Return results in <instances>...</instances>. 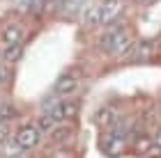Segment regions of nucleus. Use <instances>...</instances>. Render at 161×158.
<instances>
[{"label": "nucleus", "instance_id": "obj_1", "mask_svg": "<svg viewBox=\"0 0 161 158\" xmlns=\"http://www.w3.org/2000/svg\"><path fill=\"white\" fill-rule=\"evenodd\" d=\"M74 115H76V105L71 103V101H64V99L58 101V99H55V101H51V103L44 105L37 126H39L42 133H51V131H55L62 121L71 119Z\"/></svg>", "mask_w": 161, "mask_h": 158}, {"label": "nucleus", "instance_id": "obj_2", "mask_svg": "<svg viewBox=\"0 0 161 158\" xmlns=\"http://www.w3.org/2000/svg\"><path fill=\"white\" fill-rule=\"evenodd\" d=\"M131 48H134V41H131V34L127 28L122 25H115L111 28L104 37H101V51L106 55H115V57H122L127 55Z\"/></svg>", "mask_w": 161, "mask_h": 158}, {"label": "nucleus", "instance_id": "obj_3", "mask_svg": "<svg viewBox=\"0 0 161 158\" xmlns=\"http://www.w3.org/2000/svg\"><path fill=\"white\" fill-rule=\"evenodd\" d=\"M124 149H127V138L120 131V126H111L101 135V151L106 156H120Z\"/></svg>", "mask_w": 161, "mask_h": 158}, {"label": "nucleus", "instance_id": "obj_4", "mask_svg": "<svg viewBox=\"0 0 161 158\" xmlns=\"http://www.w3.org/2000/svg\"><path fill=\"white\" fill-rule=\"evenodd\" d=\"M39 126H32V124H25L16 128V133H14V145H16L19 151H30V149H35L39 145Z\"/></svg>", "mask_w": 161, "mask_h": 158}, {"label": "nucleus", "instance_id": "obj_5", "mask_svg": "<svg viewBox=\"0 0 161 158\" xmlns=\"http://www.w3.org/2000/svg\"><path fill=\"white\" fill-rule=\"evenodd\" d=\"M23 34H25L23 23H19V21H7L3 25V30H0V51H3V48H12V46H21Z\"/></svg>", "mask_w": 161, "mask_h": 158}, {"label": "nucleus", "instance_id": "obj_6", "mask_svg": "<svg viewBox=\"0 0 161 158\" xmlns=\"http://www.w3.org/2000/svg\"><path fill=\"white\" fill-rule=\"evenodd\" d=\"M80 87V83H78V76L76 74H62L60 78H58V83H55V99L58 96H71V94H76Z\"/></svg>", "mask_w": 161, "mask_h": 158}, {"label": "nucleus", "instance_id": "obj_7", "mask_svg": "<svg viewBox=\"0 0 161 158\" xmlns=\"http://www.w3.org/2000/svg\"><path fill=\"white\" fill-rule=\"evenodd\" d=\"M120 7L122 3L120 0H104L99 3V16H101V23H113L120 14Z\"/></svg>", "mask_w": 161, "mask_h": 158}, {"label": "nucleus", "instance_id": "obj_8", "mask_svg": "<svg viewBox=\"0 0 161 158\" xmlns=\"http://www.w3.org/2000/svg\"><path fill=\"white\" fill-rule=\"evenodd\" d=\"M0 53H3V60H5V62L14 64V62L21 60V53H23V51H21V46H12V48H3Z\"/></svg>", "mask_w": 161, "mask_h": 158}, {"label": "nucleus", "instance_id": "obj_9", "mask_svg": "<svg viewBox=\"0 0 161 158\" xmlns=\"http://www.w3.org/2000/svg\"><path fill=\"white\" fill-rule=\"evenodd\" d=\"M134 147H136V151L138 154H145V156H150V151L154 149V145H152V140L150 138H136V142H134Z\"/></svg>", "mask_w": 161, "mask_h": 158}, {"label": "nucleus", "instance_id": "obj_10", "mask_svg": "<svg viewBox=\"0 0 161 158\" xmlns=\"http://www.w3.org/2000/svg\"><path fill=\"white\" fill-rule=\"evenodd\" d=\"M85 25H101V16H99V5L90 7L85 12Z\"/></svg>", "mask_w": 161, "mask_h": 158}, {"label": "nucleus", "instance_id": "obj_11", "mask_svg": "<svg viewBox=\"0 0 161 158\" xmlns=\"http://www.w3.org/2000/svg\"><path fill=\"white\" fill-rule=\"evenodd\" d=\"M134 53H136L138 60H145V57H147V55L152 53V44H150V41H138Z\"/></svg>", "mask_w": 161, "mask_h": 158}, {"label": "nucleus", "instance_id": "obj_12", "mask_svg": "<svg viewBox=\"0 0 161 158\" xmlns=\"http://www.w3.org/2000/svg\"><path fill=\"white\" fill-rule=\"evenodd\" d=\"M7 140H9V124L0 119V145H5Z\"/></svg>", "mask_w": 161, "mask_h": 158}, {"label": "nucleus", "instance_id": "obj_13", "mask_svg": "<svg viewBox=\"0 0 161 158\" xmlns=\"http://www.w3.org/2000/svg\"><path fill=\"white\" fill-rule=\"evenodd\" d=\"M154 145H157V147L161 149V126L157 128V135H154Z\"/></svg>", "mask_w": 161, "mask_h": 158}, {"label": "nucleus", "instance_id": "obj_14", "mask_svg": "<svg viewBox=\"0 0 161 158\" xmlns=\"http://www.w3.org/2000/svg\"><path fill=\"white\" fill-rule=\"evenodd\" d=\"M136 5H152V3H157V0H134Z\"/></svg>", "mask_w": 161, "mask_h": 158}, {"label": "nucleus", "instance_id": "obj_15", "mask_svg": "<svg viewBox=\"0 0 161 158\" xmlns=\"http://www.w3.org/2000/svg\"><path fill=\"white\" fill-rule=\"evenodd\" d=\"M3 80H5V69L0 67V83H3Z\"/></svg>", "mask_w": 161, "mask_h": 158}, {"label": "nucleus", "instance_id": "obj_16", "mask_svg": "<svg viewBox=\"0 0 161 158\" xmlns=\"http://www.w3.org/2000/svg\"><path fill=\"white\" fill-rule=\"evenodd\" d=\"M159 110H161V105H159Z\"/></svg>", "mask_w": 161, "mask_h": 158}, {"label": "nucleus", "instance_id": "obj_17", "mask_svg": "<svg viewBox=\"0 0 161 158\" xmlns=\"http://www.w3.org/2000/svg\"><path fill=\"white\" fill-rule=\"evenodd\" d=\"M0 158H3V156H0Z\"/></svg>", "mask_w": 161, "mask_h": 158}]
</instances>
